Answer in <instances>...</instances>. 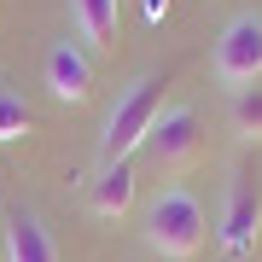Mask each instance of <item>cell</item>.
<instances>
[{
    "mask_svg": "<svg viewBox=\"0 0 262 262\" xmlns=\"http://www.w3.org/2000/svg\"><path fill=\"white\" fill-rule=\"evenodd\" d=\"M169 82H175V70H163V76H140V82L128 88V94L117 99V111L111 122H105V163H128L134 151L146 146V134L158 128V117H163V94H169Z\"/></svg>",
    "mask_w": 262,
    "mask_h": 262,
    "instance_id": "1",
    "label": "cell"
},
{
    "mask_svg": "<svg viewBox=\"0 0 262 262\" xmlns=\"http://www.w3.org/2000/svg\"><path fill=\"white\" fill-rule=\"evenodd\" d=\"M146 239H151V251H163L175 262L198 256L204 251V210H198V198L187 187L158 192V204L146 210Z\"/></svg>",
    "mask_w": 262,
    "mask_h": 262,
    "instance_id": "2",
    "label": "cell"
},
{
    "mask_svg": "<svg viewBox=\"0 0 262 262\" xmlns=\"http://www.w3.org/2000/svg\"><path fill=\"white\" fill-rule=\"evenodd\" d=\"M256 233H262V175L251 163H239L233 181H227V210H222V245H227V256H251Z\"/></svg>",
    "mask_w": 262,
    "mask_h": 262,
    "instance_id": "3",
    "label": "cell"
},
{
    "mask_svg": "<svg viewBox=\"0 0 262 262\" xmlns=\"http://www.w3.org/2000/svg\"><path fill=\"white\" fill-rule=\"evenodd\" d=\"M146 163L151 169H187L198 151H204V117L192 111V105H175V111L158 117V128L146 134Z\"/></svg>",
    "mask_w": 262,
    "mask_h": 262,
    "instance_id": "4",
    "label": "cell"
},
{
    "mask_svg": "<svg viewBox=\"0 0 262 262\" xmlns=\"http://www.w3.org/2000/svg\"><path fill=\"white\" fill-rule=\"evenodd\" d=\"M215 76L233 94H245L262 76V18H233L222 29V41H215Z\"/></svg>",
    "mask_w": 262,
    "mask_h": 262,
    "instance_id": "5",
    "label": "cell"
},
{
    "mask_svg": "<svg viewBox=\"0 0 262 262\" xmlns=\"http://www.w3.org/2000/svg\"><path fill=\"white\" fill-rule=\"evenodd\" d=\"M47 88L64 105H88V99H94V58H88L82 47H70V41L53 47L47 53Z\"/></svg>",
    "mask_w": 262,
    "mask_h": 262,
    "instance_id": "6",
    "label": "cell"
},
{
    "mask_svg": "<svg viewBox=\"0 0 262 262\" xmlns=\"http://www.w3.org/2000/svg\"><path fill=\"white\" fill-rule=\"evenodd\" d=\"M6 251H12V262H58L53 233L41 227L35 210H12L6 215Z\"/></svg>",
    "mask_w": 262,
    "mask_h": 262,
    "instance_id": "7",
    "label": "cell"
},
{
    "mask_svg": "<svg viewBox=\"0 0 262 262\" xmlns=\"http://www.w3.org/2000/svg\"><path fill=\"white\" fill-rule=\"evenodd\" d=\"M88 204L99 215H122L134 204V163H105L94 181H88Z\"/></svg>",
    "mask_w": 262,
    "mask_h": 262,
    "instance_id": "8",
    "label": "cell"
},
{
    "mask_svg": "<svg viewBox=\"0 0 262 262\" xmlns=\"http://www.w3.org/2000/svg\"><path fill=\"white\" fill-rule=\"evenodd\" d=\"M70 6L94 47H117V0H70Z\"/></svg>",
    "mask_w": 262,
    "mask_h": 262,
    "instance_id": "9",
    "label": "cell"
},
{
    "mask_svg": "<svg viewBox=\"0 0 262 262\" xmlns=\"http://www.w3.org/2000/svg\"><path fill=\"white\" fill-rule=\"evenodd\" d=\"M29 128H35V111H29L18 94H6V88H0V140H24Z\"/></svg>",
    "mask_w": 262,
    "mask_h": 262,
    "instance_id": "10",
    "label": "cell"
},
{
    "mask_svg": "<svg viewBox=\"0 0 262 262\" xmlns=\"http://www.w3.org/2000/svg\"><path fill=\"white\" fill-rule=\"evenodd\" d=\"M233 122H239V134L262 140V88H245V94H233Z\"/></svg>",
    "mask_w": 262,
    "mask_h": 262,
    "instance_id": "11",
    "label": "cell"
},
{
    "mask_svg": "<svg viewBox=\"0 0 262 262\" xmlns=\"http://www.w3.org/2000/svg\"><path fill=\"white\" fill-rule=\"evenodd\" d=\"M169 12V0H146V18H163Z\"/></svg>",
    "mask_w": 262,
    "mask_h": 262,
    "instance_id": "12",
    "label": "cell"
}]
</instances>
